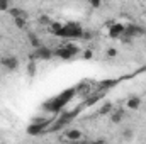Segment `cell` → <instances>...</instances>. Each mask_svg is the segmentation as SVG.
<instances>
[{
  "mask_svg": "<svg viewBox=\"0 0 146 144\" xmlns=\"http://www.w3.org/2000/svg\"><path fill=\"white\" fill-rule=\"evenodd\" d=\"M10 9V0H0V10H9Z\"/></svg>",
  "mask_w": 146,
  "mask_h": 144,
  "instance_id": "cell-22",
  "label": "cell"
},
{
  "mask_svg": "<svg viewBox=\"0 0 146 144\" xmlns=\"http://www.w3.org/2000/svg\"><path fill=\"white\" fill-rule=\"evenodd\" d=\"M131 137H133V131L131 129H126L122 132V139H131Z\"/></svg>",
  "mask_w": 146,
  "mask_h": 144,
  "instance_id": "cell-24",
  "label": "cell"
},
{
  "mask_svg": "<svg viewBox=\"0 0 146 144\" xmlns=\"http://www.w3.org/2000/svg\"><path fill=\"white\" fill-rule=\"evenodd\" d=\"M117 85V80H102L100 83H99V88L100 90H107V88H112V87H115Z\"/></svg>",
  "mask_w": 146,
  "mask_h": 144,
  "instance_id": "cell-13",
  "label": "cell"
},
{
  "mask_svg": "<svg viewBox=\"0 0 146 144\" xmlns=\"http://www.w3.org/2000/svg\"><path fill=\"white\" fill-rule=\"evenodd\" d=\"M110 117V122L112 124H119V122H122V119H124V108H117V110H112L109 114Z\"/></svg>",
  "mask_w": 146,
  "mask_h": 144,
  "instance_id": "cell-10",
  "label": "cell"
},
{
  "mask_svg": "<svg viewBox=\"0 0 146 144\" xmlns=\"http://www.w3.org/2000/svg\"><path fill=\"white\" fill-rule=\"evenodd\" d=\"M106 54H107V58H115V56L119 54V51H117L115 48H107V51H106Z\"/></svg>",
  "mask_w": 146,
  "mask_h": 144,
  "instance_id": "cell-18",
  "label": "cell"
},
{
  "mask_svg": "<svg viewBox=\"0 0 146 144\" xmlns=\"http://www.w3.org/2000/svg\"><path fill=\"white\" fill-rule=\"evenodd\" d=\"M87 2L92 9H100L102 7V0H87Z\"/></svg>",
  "mask_w": 146,
  "mask_h": 144,
  "instance_id": "cell-19",
  "label": "cell"
},
{
  "mask_svg": "<svg viewBox=\"0 0 146 144\" xmlns=\"http://www.w3.org/2000/svg\"><path fill=\"white\" fill-rule=\"evenodd\" d=\"M82 131L78 129H70V131H65V134L60 137L61 141H82Z\"/></svg>",
  "mask_w": 146,
  "mask_h": 144,
  "instance_id": "cell-7",
  "label": "cell"
},
{
  "mask_svg": "<svg viewBox=\"0 0 146 144\" xmlns=\"http://www.w3.org/2000/svg\"><path fill=\"white\" fill-rule=\"evenodd\" d=\"M49 22H51V19H49L48 15H41V17H39V24H41V26H49Z\"/></svg>",
  "mask_w": 146,
  "mask_h": 144,
  "instance_id": "cell-21",
  "label": "cell"
},
{
  "mask_svg": "<svg viewBox=\"0 0 146 144\" xmlns=\"http://www.w3.org/2000/svg\"><path fill=\"white\" fill-rule=\"evenodd\" d=\"M2 66L7 70V71H14L17 66H19V59L15 56H5L2 59Z\"/></svg>",
  "mask_w": 146,
  "mask_h": 144,
  "instance_id": "cell-8",
  "label": "cell"
},
{
  "mask_svg": "<svg viewBox=\"0 0 146 144\" xmlns=\"http://www.w3.org/2000/svg\"><path fill=\"white\" fill-rule=\"evenodd\" d=\"M112 110H114V105H112V104H104V105L100 107V110H99V114H100V115H109Z\"/></svg>",
  "mask_w": 146,
  "mask_h": 144,
  "instance_id": "cell-15",
  "label": "cell"
},
{
  "mask_svg": "<svg viewBox=\"0 0 146 144\" xmlns=\"http://www.w3.org/2000/svg\"><path fill=\"white\" fill-rule=\"evenodd\" d=\"M53 54H54V53H53V49L44 48V46H39V48L34 49V53L31 54V59H49Z\"/></svg>",
  "mask_w": 146,
  "mask_h": 144,
  "instance_id": "cell-4",
  "label": "cell"
},
{
  "mask_svg": "<svg viewBox=\"0 0 146 144\" xmlns=\"http://www.w3.org/2000/svg\"><path fill=\"white\" fill-rule=\"evenodd\" d=\"M14 26H15V27H19V29H24V27L27 26V14L24 12V14H21V15L14 17Z\"/></svg>",
  "mask_w": 146,
  "mask_h": 144,
  "instance_id": "cell-11",
  "label": "cell"
},
{
  "mask_svg": "<svg viewBox=\"0 0 146 144\" xmlns=\"http://www.w3.org/2000/svg\"><path fill=\"white\" fill-rule=\"evenodd\" d=\"M9 12H10V15H12V17H17V15H21V14H24V10H22V9H17V7L9 9Z\"/></svg>",
  "mask_w": 146,
  "mask_h": 144,
  "instance_id": "cell-20",
  "label": "cell"
},
{
  "mask_svg": "<svg viewBox=\"0 0 146 144\" xmlns=\"http://www.w3.org/2000/svg\"><path fill=\"white\" fill-rule=\"evenodd\" d=\"M124 31H126V26H124V24H121V22H112V26H110V29H109V36L114 37V39H117V37L124 36Z\"/></svg>",
  "mask_w": 146,
  "mask_h": 144,
  "instance_id": "cell-6",
  "label": "cell"
},
{
  "mask_svg": "<svg viewBox=\"0 0 146 144\" xmlns=\"http://www.w3.org/2000/svg\"><path fill=\"white\" fill-rule=\"evenodd\" d=\"M27 39H29V42L33 44V48H34V49H36V48H39V46H42V44H41V41L37 39V36H36V34H33V32L29 34V37H27Z\"/></svg>",
  "mask_w": 146,
  "mask_h": 144,
  "instance_id": "cell-16",
  "label": "cell"
},
{
  "mask_svg": "<svg viewBox=\"0 0 146 144\" xmlns=\"http://www.w3.org/2000/svg\"><path fill=\"white\" fill-rule=\"evenodd\" d=\"M141 104H143V100L138 95H133V97H129L126 100V107L129 108V110H138V108L141 107Z\"/></svg>",
  "mask_w": 146,
  "mask_h": 144,
  "instance_id": "cell-9",
  "label": "cell"
},
{
  "mask_svg": "<svg viewBox=\"0 0 146 144\" xmlns=\"http://www.w3.org/2000/svg\"><path fill=\"white\" fill-rule=\"evenodd\" d=\"M143 36H145V37H146V29H145V34H143Z\"/></svg>",
  "mask_w": 146,
  "mask_h": 144,
  "instance_id": "cell-26",
  "label": "cell"
},
{
  "mask_svg": "<svg viewBox=\"0 0 146 144\" xmlns=\"http://www.w3.org/2000/svg\"><path fill=\"white\" fill-rule=\"evenodd\" d=\"M36 59H31L29 63H27V76H34L36 75Z\"/></svg>",
  "mask_w": 146,
  "mask_h": 144,
  "instance_id": "cell-14",
  "label": "cell"
},
{
  "mask_svg": "<svg viewBox=\"0 0 146 144\" xmlns=\"http://www.w3.org/2000/svg\"><path fill=\"white\" fill-rule=\"evenodd\" d=\"M48 126H49V120H37V122L31 124V126L27 127V134H31V136H37V134L44 132V131L48 129Z\"/></svg>",
  "mask_w": 146,
  "mask_h": 144,
  "instance_id": "cell-3",
  "label": "cell"
},
{
  "mask_svg": "<svg viewBox=\"0 0 146 144\" xmlns=\"http://www.w3.org/2000/svg\"><path fill=\"white\" fill-rule=\"evenodd\" d=\"M53 53H54L58 58H61V59H72L73 56H76V54L80 53V48H78L76 44H73V42H68V44H63V46L56 48Z\"/></svg>",
  "mask_w": 146,
  "mask_h": 144,
  "instance_id": "cell-1",
  "label": "cell"
},
{
  "mask_svg": "<svg viewBox=\"0 0 146 144\" xmlns=\"http://www.w3.org/2000/svg\"><path fill=\"white\" fill-rule=\"evenodd\" d=\"M145 34V27L138 26V24H127L126 26V31H124V36L127 37H139Z\"/></svg>",
  "mask_w": 146,
  "mask_h": 144,
  "instance_id": "cell-5",
  "label": "cell"
},
{
  "mask_svg": "<svg viewBox=\"0 0 146 144\" xmlns=\"http://www.w3.org/2000/svg\"><path fill=\"white\" fill-rule=\"evenodd\" d=\"M48 29H49V32L60 36V32H61V29H63V24H61V22H56V20H51L49 26H48Z\"/></svg>",
  "mask_w": 146,
  "mask_h": 144,
  "instance_id": "cell-12",
  "label": "cell"
},
{
  "mask_svg": "<svg viewBox=\"0 0 146 144\" xmlns=\"http://www.w3.org/2000/svg\"><path fill=\"white\" fill-rule=\"evenodd\" d=\"M102 95H104L102 92H100V93H95L94 97H90V98H87V102H85V104H87V105H94V104H95L97 100H100V98H102Z\"/></svg>",
  "mask_w": 146,
  "mask_h": 144,
  "instance_id": "cell-17",
  "label": "cell"
},
{
  "mask_svg": "<svg viewBox=\"0 0 146 144\" xmlns=\"http://www.w3.org/2000/svg\"><path fill=\"white\" fill-rule=\"evenodd\" d=\"M83 58H85V59H92V58H94V51H92V49H85V51H83Z\"/></svg>",
  "mask_w": 146,
  "mask_h": 144,
  "instance_id": "cell-23",
  "label": "cell"
},
{
  "mask_svg": "<svg viewBox=\"0 0 146 144\" xmlns=\"http://www.w3.org/2000/svg\"><path fill=\"white\" fill-rule=\"evenodd\" d=\"M82 37H83V39H92V32H90V31H83V34H82Z\"/></svg>",
  "mask_w": 146,
  "mask_h": 144,
  "instance_id": "cell-25",
  "label": "cell"
},
{
  "mask_svg": "<svg viewBox=\"0 0 146 144\" xmlns=\"http://www.w3.org/2000/svg\"><path fill=\"white\" fill-rule=\"evenodd\" d=\"M83 34V29L80 27L78 22H68V24H63V29L60 32L61 37H73V39H78Z\"/></svg>",
  "mask_w": 146,
  "mask_h": 144,
  "instance_id": "cell-2",
  "label": "cell"
}]
</instances>
